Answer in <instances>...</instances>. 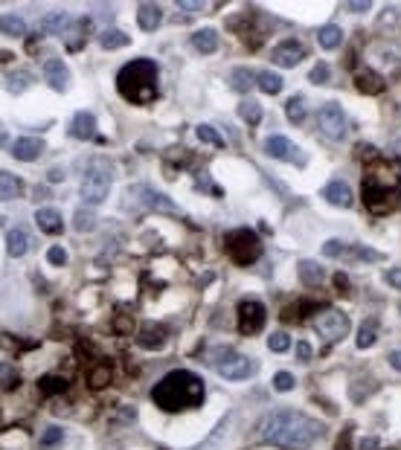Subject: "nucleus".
I'll return each mask as SVG.
<instances>
[{"mask_svg":"<svg viewBox=\"0 0 401 450\" xmlns=\"http://www.w3.org/2000/svg\"><path fill=\"white\" fill-rule=\"evenodd\" d=\"M320 131L329 140H343L346 137V111L337 102H326L320 108Z\"/></svg>","mask_w":401,"mask_h":450,"instance_id":"0eeeda50","label":"nucleus"},{"mask_svg":"<svg viewBox=\"0 0 401 450\" xmlns=\"http://www.w3.org/2000/svg\"><path fill=\"white\" fill-rule=\"evenodd\" d=\"M44 76H47V84H50L53 90H58V93L70 84V70H67L64 62H58V58H50V62L44 64Z\"/></svg>","mask_w":401,"mask_h":450,"instance_id":"4468645a","label":"nucleus"},{"mask_svg":"<svg viewBox=\"0 0 401 450\" xmlns=\"http://www.w3.org/2000/svg\"><path fill=\"white\" fill-rule=\"evenodd\" d=\"M99 44L105 50H123V47H128V35L123 29H105L99 35Z\"/></svg>","mask_w":401,"mask_h":450,"instance_id":"c756f323","label":"nucleus"},{"mask_svg":"<svg viewBox=\"0 0 401 450\" xmlns=\"http://www.w3.org/2000/svg\"><path fill=\"white\" fill-rule=\"evenodd\" d=\"M62 439H64V430H62V427H56V424H53V427H44V430H41L38 447H41V450H53V447L62 445Z\"/></svg>","mask_w":401,"mask_h":450,"instance_id":"473e14b6","label":"nucleus"},{"mask_svg":"<svg viewBox=\"0 0 401 450\" xmlns=\"http://www.w3.org/2000/svg\"><path fill=\"white\" fill-rule=\"evenodd\" d=\"M256 84L267 93V96H276L279 90H282V76H276L274 70H262L256 76Z\"/></svg>","mask_w":401,"mask_h":450,"instance_id":"cd10ccee","label":"nucleus"},{"mask_svg":"<svg viewBox=\"0 0 401 450\" xmlns=\"http://www.w3.org/2000/svg\"><path fill=\"white\" fill-rule=\"evenodd\" d=\"M346 9H349V12H369L372 3H346Z\"/></svg>","mask_w":401,"mask_h":450,"instance_id":"3c124183","label":"nucleus"},{"mask_svg":"<svg viewBox=\"0 0 401 450\" xmlns=\"http://www.w3.org/2000/svg\"><path fill=\"white\" fill-rule=\"evenodd\" d=\"M117 90L131 105H149L157 99V64L151 58H134L117 73Z\"/></svg>","mask_w":401,"mask_h":450,"instance_id":"7ed1b4c3","label":"nucleus"},{"mask_svg":"<svg viewBox=\"0 0 401 450\" xmlns=\"http://www.w3.org/2000/svg\"><path fill=\"white\" fill-rule=\"evenodd\" d=\"M47 262L56 264V267H64V264H67V253H64V247H50V250H47Z\"/></svg>","mask_w":401,"mask_h":450,"instance_id":"c03bdc74","label":"nucleus"},{"mask_svg":"<svg viewBox=\"0 0 401 450\" xmlns=\"http://www.w3.org/2000/svg\"><path fill=\"white\" fill-rule=\"evenodd\" d=\"M265 305L259 299H245L239 305V332L241 334H259L262 332V325H265Z\"/></svg>","mask_w":401,"mask_h":450,"instance_id":"1a4fd4ad","label":"nucleus"},{"mask_svg":"<svg viewBox=\"0 0 401 450\" xmlns=\"http://www.w3.org/2000/svg\"><path fill=\"white\" fill-rule=\"evenodd\" d=\"M361 450H378V442H375V439H363L361 442Z\"/></svg>","mask_w":401,"mask_h":450,"instance_id":"5fc2aeb1","label":"nucleus"},{"mask_svg":"<svg viewBox=\"0 0 401 450\" xmlns=\"http://www.w3.org/2000/svg\"><path fill=\"white\" fill-rule=\"evenodd\" d=\"M32 84V73L27 70H18V73H12L9 76V90L12 93H23V88H29Z\"/></svg>","mask_w":401,"mask_h":450,"instance_id":"4c0bfd02","label":"nucleus"},{"mask_svg":"<svg viewBox=\"0 0 401 450\" xmlns=\"http://www.w3.org/2000/svg\"><path fill=\"white\" fill-rule=\"evenodd\" d=\"M35 224H38L44 233H50V236H58V233L64 229L62 215H58L56 210H50V206H41V210L35 212Z\"/></svg>","mask_w":401,"mask_h":450,"instance_id":"f3484780","label":"nucleus"},{"mask_svg":"<svg viewBox=\"0 0 401 450\" xmlns=\"http://www.w3.org/2000/svg\"><path fill=\"white\" fill-rule=\"evenodd\" d=\"M114 328H119V332L125 334V332H131V320H128V317H119V320L114 323Z\"/></svg>","mask_w":401,"mask_h":450,"instance_id":"8fccbe9b","label":"nucleus"},{"mask_svg":"<svg viewBox=\"0 0 401 450\" xmlns=\"http://www.w3.org/2000/svg\"><path fill=\"white\" fill-rule=\"evenodd\" d=\"M192 47L204 55L218 53V32L215 29H198L195 35H192Z\"/></svg>","mask_w":401,"mask_h":450,"instance_id":"b1692460","label":"nucleus"},{"mask_svg":"<svg viewBox=\"0 0 401 450\" xmlns=\"http://www.w3.org/2000/svg\"><path fill=\"white\" fill-rule=\"evenodd\" d=\"M70 137H76V140H93L96 137V116L88 114V111H82L70 119Z\"/></svg>","mask_w":401,"mask_h":450,"instance_id":"2eb2a0df","label":"nucleus"},{"mask_svg":"<svg viewBox=\"0 0 401 450\" xmlns=\"http://www.w3.org/2000/svg\"><path fill=\"white\" fill-rule=\"evenodd\" d=\"M384 282L396 290H401V267H390V271L384 273Z\"/></svg>","mask_w":401,"mask_h":450,"instance_id":"de8ad7c7","label":"nucleus"},{"mask_svg":"<svg viewBox=\"0 0 401 450\" xmlns=\"http://www.w3.org/2000/svg\"><path fill=\"white\" fill-rule=\"evenodd\" d=\"M166 340L163 328H149V332H140V346L143 349H160Z\"/></svg>","mask_w":401,"mask_h":450,"instance_id":"f704fd0d","label":"nucleus"},{"mask_svg":"<svg viewBox=\"0 0 401 450\" xmlns=\"http://www.w3.org/2000/svg\"><path fill=\"white\" fill-rule=\"evenodd\" d=\"M23 195V180L12 172H0V201H15Z\"/></svg>","mask_w":401,"mask_h":450,"instance_id":"5701e85b","label":"nucleus"},{"mask_svg":"<svg viewBox=\"0 0 401 450\" xmlns=\"http://www.w3.org/2000/svg\"><path fill=\"white\" fill-rule=\"evenodd\" d=\"M239 116L245 119V123H250V125H259V123H262V105H259L256 99H241Z\"/></svg>","mask_w":401,"mask_h":450,"instance_id":"7c9ffc66","label":"nucleus"},{"mask_svg":"<svg viewBox=\"0 0 401 450\" xmlns=\"http://www.w3.org/2000/svg\"><path fill=\"white\" fill-rule=\"evenodd\" d=\"M41 151H44V140L41 137H21L15 145H12V154H15V160H21V163L38 160Z\"/></svg>","mask_w":401,"mask_h":450,"instance_id":"ddd939ff","label":"nucleus"},{"mask_svg":"<svg viewBox=\"0 0 401 450\" xmlns=\"http://www.w3.org/2000/svg\"><path fill=\"white\" fill-rule=\"evenodd\" d=\"M323 198L335 206H352V189L343 180H332V184L323 189Z\"/></svg>","mask_w":401,"mask_h":450,"instance_id":"aec40b11","label":"nucleus"},{"mask_svg":"<svg viewBox=\"0 0 401 450\" xmlns=\"http://www.w3.org/2000/svg\"><path fill=\"white\" fill-rule=\"evenodd\" d=\"M294 386H297V378L291 372L274 375V389H279V392H288V389H294Z\"/></svg>","mask_w":401,"mask_h":450,"instance_id":"79ce46f5","label":"nucleus"},{"mask_svg":"<svg viewBox=\"0 0 401 450\" xmlns=\"http://www.w3.org/2000/svg\"><path fill=\"white\" fill-rule=\"evenodd\" d=\"M70 15H64V12H53V15H47L44 21H41V32L44 35H62V32H67L70 29Z\"/></svg>","mask_w":401,"mask_h":450,"instance_id":"393cba45","label":"nucleus"},{"mask_svg":"<svg viewBox=\"0 0 401 450\" xmlns=\"http://www.w3.org/2000/svg\"><path fill=\"white\" fill-rule=\"evenodd\" d=\"M355 253H358V259L361 262H384V256L378 250H369V247H355Z\"/></svg>","mask_w":401,"mask_h":450,"instance_id":"49530a36","label":"nucleus"},{"mask_svg":"<svg viewBox=\"0 0 401 450\" xmlns=\"http://www.w3.org/2000/svg\"><path fill=\"white\" fill-rule=\"evenodd\" d=\"M204 381L198 375H192L186 369H178V372H169L163 381H157L151 389V398L154 404L166 410V412H178V410H189V407H198L204 401Z\"/></svg>","mask_w":401,"mask_h":450,"instance_id":"f03ea898","label":"nucleus"},{"mask_svg":"<svg viewBox=\"0 0 401 450\" xmlns=\"http://www.w3.org/2000/svg\"><path fill=\"white\" fill-rule=\"evenodd\" d=\"M335 282H337V288H346V285H349V279H346L343 273H337V279H335Z\"/></svg>","mask_w":401,"mask_h":450,"instance_id":"6e6d98bb","label":"nucleus"},{"mask_svg":"<svg viewBox=\"0 0 401 450\" xmlns=\"http://www.w3.org/2000/svg\"><path fill=\"white\" fill-rule=\"evenodd\" d=\"M375 334H378V328H375V320H367L361 325L358 332V349H369L375 343Z\"/></svg>","mask_w":401,"mask_h":450,"instance_id":"c9c22d12","label":"nucleus"},{"mask_svg":"<svg viewBox=\"0 0 401 450\" xmlns=\"http://www.w3.org/2000/svg\"><path fill=\"white\" fill-rule=\"evenodd\" d=\"M160 21H163V9H160V6H157V3H140V9H137V23H140V29L154 32L157 27H160Z\"/></svg>","mask_w":401,"mask_h":450,"instance_id":"dca6fc26","label":"nucleus"},{"mask_svg":"<svg viewBox=\"0 0 401 450\" xmlns=\"http://www.w3.org/2000/svg\"><path fill=\"white\" fill-rule=\"evenodd\" d=\"M317 41L323 50H337L340 44H343V29L337 27V23H326V27H320L317 32Z\"/></svg>","mask_w":401,"mask_h":450,"instance_id":"a878e982","label":"nucleus"},{"mask_svg":"<svg viewBox=\"0 0 401 450\" xmlns=\"http://www.w3.org/2000/svg\"><path fill=\"white\" fill-rule=\"evenodd\" d=\"M93 224H96V218H93V212H90V210H79L76 215H73V227L82 229V233H88V229H93Z\"/></svg>","mask_w":401,"mask_h":450,"instance_id":"ea45409f","label":"nucleus"},{"mask_svg":"<svg viewBox=\"0 0 401 450\" xmlns=\"http://www.w3.org/2000/svg\"><path fill=\"white\" fill-rule=\"evenodd\" d=\"M111 184H114V172H111V166H105V163H90L88 166V172H84L82 177V201L84 203H102L108 198V192H111Z\"/></svg>","mask_w":401,"mask_h":450,"instance_id":"39448f33","label":"nucleus"},{"mask_svg":"<svg viewBox=\"0 0 401 450\" xmlns=\"http://www.w3.org/2000/svg\"><path fill=\"white\" fill-rule=\"evenodd\" d=\"M297 273H300V279H302V282H306L308 288H314V285H323V279H326L323 264H320V262H311V259H302V262H297Z\"/></svg>","mask_w":401,"mask_h":450,"instance_id":"a211bd4d","label":"nucleus"},{"mask_svg":"<svg viewBox=\"0 0 401 450\" xmlns=\"http://www.w3.org/2000/svg\"><path fill=\"white\" fill-rule=\"evenodd\" d=\"M369 184L375 186H381V189H398L401 184V163L398 160H381L378 157V163L372 166V172H369Z\"/></svg>","mask_w":401,"mask_h":450,"instance_id":"9d476101","label":"nucleus"},{"mask_svg":"<svg viewBox=\"0 0 401 450\" xmlns=\"http://www.w3.org/2000/svg\"><path fill=\"white\" fill-rule=\"evenodd\" d=\"M390 366L401 372V351H390Z\"/></svg>","mask_w":401,"mask_h":450,"instance_id":"864d4df0","label":"nucleus"},{"mask_svg":"<svg viewBox=\"0 0 401 450\" xmlns=\"http://www.w3.org/2000/svg\"><path fill=\"white\" fill-rule=\"evenodd\" d=\"M224 247H227V253H230V259H233L236 264H241V267L253 264V262L262 256L259 238H256V233H253V229H247V227L230 229L227 238H224Z\"/></svg>","mask_w":401,"mask_h":450,"instance_id":"20e7f679","label":"nucleus"},{"mask_svg":"<svg viewBox=\"0 0 401 450\" xmlns=\"http://www.w3.org/2000/svg\"><path fill=\"white\" fill-rule=\"evenodd\" d=\"M285 111H288L291 123H302V119H306V99H302V96H294V99L285 105Z\"/></svg>","mask_w":401,"mask_h":450,"instance_id":"e433bc0d","label":"nucleus"},{"mask_svg":"<svg viewBox=\"0 0 401 450\" xmlns=\"http://www.w3.org/2000/svg\"><path fill=\"white\" fill-rule=\"evenodd\" d=\"M355 84H358L361 93H381L384 90V79L375 70H369V67H361L355 73Z\"/></svg>","mask_w":401,"mask_h":450,"instance_id":"6ab92c4d","label":"nucleus"},{"mask_svg":"<svg viewBox=\"0 0 401 450\" xmlns=\"http://www.w3.org/2000/svg\"><path fill=\"white\" fill-rule=\"evenodd\" d=\"M306 55H308V50L300 41H282V44H276L274 53H271L276 67H297Z\"/></svg>","mask_w":401,"mask_h":450,"instance_id":"9b49d317","label":"nucleus"},{"mask_svg":"<svg viewBox=\"0 0 401 450\" xmlns=\"http://www.w3.org/2000/svg\"><path fill=\"white\" fill-rule=\"evenodd\" d=\"M308 82L311 84H323V82H329V64H317L311 73H308Z\"/></svg>","mask_w":401,"mask_h":450,"instance_id":"a18cd8bd","label":"nucleus"},{"mask_svg":"<svg viewBox=\"0 0 401 450\" xmlns=\"http://www.w3.org/2000/svg\"><path fill=\"white\" fill-rule=\"evenodd\" d=\"M140 201H143L145 206H151V210H163V212H172V210H175V201L166 198L163 192H157V189H151V186H143V189H140Z\"/></svg>","mask_w":401,"mask_h":450,"instance_id":"4be33fe9","label":"nucleus"},{"mask_svg":"<svg viewBox=\"0 0 401 450\" xmlns=\"http://www.w3.org/2000/svg\"><path fill=\"white\" fill-rule=\"evenodd\" d=\"M230 88L233 90H239V93H245V90H250V82H253V73L247 70V67H236L233 73H230Z\"/></svg>","mask_w":401,"mask_h":450,"instance_id":"2f4dec72","label":"nucleus"},{"mask_svg":"<svg viewBox=\"0 0 401 450\" xmlns=\"http://www.w3.org/2000/svg\"><path fill=\"white\" fill-rule=\"evenodd\" d=\"M323 253H326L329 259H337V256H343V253H349V245H343V241L332 238V241H326V245H323Z\"/></svg>","mask_w":401,"mask_h":450,"instance_id":"37998d69","label":"nucleus"},{"mask_svg":"<svg viewBox=\"0 0 401 450\" xmlns=\"http://www.w3.org/2000/svg\"><path fill=\"white\" fill-rule=\"evenodd\" d=\"M326 433V424L302 412H274L262 421V439L285 450H306Z\"/></svg>","mask_w":401,"mask_h":450,"instance_id":"f257e3e1","label":"nucleus"},{"mask_svg":"<svg viewBox=\"0 0 401 450\" xmlns=\"http://www.w3.org/2000/svg\"><path fill=\"white\" fill-rule=\"evenodd\" d=\"M259 363L245 355H227L224 360H218V375L227 381H247L250 375H256Z\"/></svg>","mask_w":401,"mask_h":450,"instance_id":"6e6552de","label":"nucleus"},{"mask_svg":"<svg viewBox=\"0 0 401 450\" xmlns=\"http://www.w3.org/2000/svg\"><path fill=\"white\" fill-rule=\"evenodd\" d=\"M265 151L274 157V160H288V157H297V163H302V154L291 145L288 137H282V134H271V137L265 140Z\"/></svg>","mask_w":401,"mask_h":450,"instance_id":"f8f14e48","label":"nucleus"},{"mask_svg":"<svg viewBox=\"0 0 401 450\" xmlns=\"http://www.w3.org/2000/svg\"><path fill=\"white\" fill-rule=\"evenodd\" d=\"M6 250H9V256H23V253L29 250V233L23 227H12L9 229V236H6Z\"/></svg>","mask_w":401,"mask_h":450,"instance_id":"412c9836","label":"nucleus"},{"mask_svg":"<svg viewBox=\"0 0 401 450\" xmlns=\"http://www.w3.org/2000/svg\"><path fill=\"white\" fill-rule=\"evenodd\" d=\"M0 32L12 35V38H21V35H27V21L18 15H0Z\"/></svg>","mask_w":401,"mask_h":450,"instance_id":"bb28decb","label":"nucleus"},{"mask_svg":"<svg viewBox=\"0 0 401 450\" xmlns=\"http://www.w3.org/2000/svg\"><path fill=\"white\" fill-rule=\"evenodd\" d=\"M297 358L300 360H311V346L306 343V340H300V343H297Z\"/></svg>","mask_w":401,"mask_h":450,"instance_id":"09e8293b","label":"nucleus"},{"mask_svg":"<svg viewBox=\"0 0 401 450\" xmlns=\"http://www.w3.org/2000/svg\"><path fill=\"white\" fill-rule=\"evenodd\" d=\"M314 328H317V334H320L323 343H337V340H343L349 334V317L343 311H337V308H326V311L317 314Z\"/></svg>","mask_w":401,"mask_h":450,"instance_id":"423d86ee","label":"nucleus"},{"mask_svg":"<svg viewBox=\"0 0 401 450\" xmlns=\"http://www.w3.org/2000/svg\"><path fill=\"white\" fill-rule=\"evenodd\" d=\"M288 346H291V337H288L285 332H276V334L267 337V349L276 351V355H282V351H288Z\"/></svg>","mask_w":401,"mask_h":450,"instance_id":"a19ab883","label":"nucleus"},{"mask_svg":"<svg viewBox=\"0 0 401 450\" xmlns=\"http://www.w3.org/2000/svg\"><path fill=\"white\" fill-rule=\"evenodd\" d=\"M178 6H180V9H186V12H198V9H204V3H189V0H180Z\"/></svg>","mask_w":401,"mask_h":450,"instance_id":"603ef678","label":"nucleus"},{"mask_svg":"<svg viewBox=\"0 0 401 450\" xmlns=\"http://www.w3.org/2000/svg\"><path fill=\"white\" fill-rule=\"evenodd\" d=\"M67 378H58V375H44V378L38 381V389L44 395H62V392H67Z\"/></svg>","mask_w":401,"mask_h":450,"instance_id":"c85d7f7f","label":"nucleus"},{"mask_svg":"<svg viewBox=\"0 0 401 450\" xmlns=\"http://www.w3.org/2000/svg\"><path fill=\"white\" fill-rule=\"evenodd\" d=\"M195 134H198V140H201V142H210V145H215V149H224V140L218 137V131H215V128H210V125H198Z\"/></svg>","mask_w":401,"mask_h":450,"instance_id":"58836bf2","label":"nucleus"},{"mask_svg":"<svg viewBox=\"0 0 401 450\" xmlns=\"http://www.w3.org/2000/svg\"><path fill=\"white\" fill-rule=\"evenodd\" d=\"M111 378H114V369L108 366V363H102V366H96L88 375V384H90V389H102V386L111 384Z\"/></svg>","mask_w":401,"mask_h":450,"instance_id":"72a5a7b5","label":"nucleus"}]
</instances>
